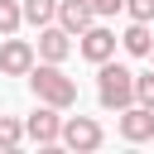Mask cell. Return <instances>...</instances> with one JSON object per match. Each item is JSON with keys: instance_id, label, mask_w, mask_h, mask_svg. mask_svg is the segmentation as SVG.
Wrapping results in <instances>:
<instances>
[{"instance_id": "cell-1", "label": "cell", "mask_w": 154, "mask_h": 154, "mask_svg": "<svg viewBox=\"0 0 154 154\" xmlns=\"http://www.w3.org/2000/svg\"><path fill=\"white\" fill-rule=\"evenodd\" d=\"M29 91H34V101H48V106H58V111H72L77 106V82L63 72V63H34L29 67Z\"/></svg>"}, {"instance_id": "cell-2", "label": "cell", "mask_w": 154, "mask_h": 154, "mask_svg": "<svg viewBox=\"0 0 154 154\" xmlns=\"http://www.w3.org/2000/svg\"><path fill=\"white\" fill-rule=\"evenodd\" d=\"M96 101H101L106 111H125V106L135 101V72H130L125 63H116V58L96 63Z\"/></svg>"}, {"instance_id": "cell-3", "label": "cell", "mask_w": 154, "mask_h": 154, "mask_svg": "<svg viewBox=\"0 0 154 154\" xmlns=\"http://www.w3.org/2000/svg\"><path fill=\"white\" fill-rule=\"evenodd\" d=\"M58 140H63L67 149H77V154H91V149H101L106 130H101V120H91V116H67Z\"/></svg>"}, {"instance_id": "cell-4", "label": "cell", "mask_w": 154, "mask_h": 154, "mask_svg": "<svg viewBox=\"0 0 154 154\" xmlns=\"http://www.w3.org/2000/svg\"><path fill=\"white\" fill-rule=\"evenodd\" d=\"M34 63H38L34 43H29V38L5 34V43H0V77H29V67H34Z\"/></svg>"}, {"instance_id": "cell-5", "label": "cell", "mask_w": 154, "mask_h": 154, "mask_svg": "<svg viewBox=\"0 0 154 154\" xmlns=\"http://www.w3.org/2000/svg\"><path fill=\"white\" fill-rule=\"evenodd\" d=\"M116 130H120V140L144 144V140H154V111L140 106V101H130L125 111H116Z\"/></svg>"}, {"instance_id": "cell-6", "label": "cell", "mask_w": 154, "mask_h": 154, "mask_svg": "<svg viewBox=\"0 0 154 154\" xmlns=\"http://www.w3.org/2000/svg\"><path fill=\"white\" fill-rule=\"evenodd\" d=\"M116 29H106V24H87L82 34H77V53L87 58V63H106V58H116Z\"/></svg>"}, {"instance_id": "cell-7", "label": "cell", "mask_w": 154, "mask_h": 154, "mask_svg": "<svg viewBox=\"0 0 154 154\" xmlns=\"http://www.w3.org/2000/svg\"><path fill=\"white\" fill-rule=\"evenodd\" d=\"M58 135H63V111L48 106V101H38V111L24 120V140H34V144H58Z\"/></svg>"}, {"instance_id": "cell-8", "label": "cell", "mask_w": 154, "mask_h": 154, "mask_svg": "<svg viewBox=\"0 0 154 154\" xmlns=\"http://www.w3.org/2000/svg\"><path fill=\"white\" fill-rule=\"evenodd\" d=\"M34 53H38L43 63H67V53H72V34H67V29L53 19V24H43V29H38Z\"/></svg>"}, {"instance_id": "cell-9", "label": "cell", "mask_w": 154, "mask_h": 154, "mask_svg": "<svg viewBox=\"0 0 154 154\" xmlns=\"http://www.w3.org/2000/svg\"><path fill=\"white\" fill-rule=\"evenodd\" d=\"M72 38L87 29V24H96V10H91V0H58V14H53Z\"/></svg>"}, {"instance_id": "cell-10", "label": "cell", "mask_w": 154, "mask_h": 154, "mask_svg": "<svg viewBox=\"0 0 154 154\" xmlns=\"http://www.w3.org/2000/svg\"><path fill=\"white\" fill-rule=\"evenodd\" d=\"M120 48H125V53H135V58H149V48H154V34H149V24L130 19V29L120 34Z\"/></svg>"}, {"instance_id": "cell-11", "label": "cell", "mask_w": 154, "mask_h": 154, "mask_svg": "<svg viewBox=\"0 0 154 154\" xmlns=\"http://www.w3.org/2000/svg\"><path fill=\"white\" fill-rule=\"evenodd\" d=\"M19 10H24V24L43 29V24H53V14H58V0H19Z\"/></svg>"}, {"instance_id": "cell-12", "label": "cell", "mask_w": 154, "mask_h": 154, "mask_svg": "<svg viewBox=\"0 0 154 154\" xmlns=\"http://www.w3.org/2000/svg\"><path fill=\"white\" fill-rule=\"evenodd\" d=\"M24 144V120L19 116H0V149H19Z\"/></svg>"}, {"instance_id": "cell-13", "label": "cell", "mask_w": 154, "mask_h": 154, "mask_svg": "<svg viewBox=\"0 0 154 154\" xmlns=\"http://www.w3.org/2000/svg\"><path fill=\"white\" fill-rule=\"evenodd\" d=\"M19 24H24L19 0H0V38H5V34H19Z\"/></svg>"}, {"instance_id": "cell-14", "label": "cell", "mask_w": 154, "mask_h": 154, "mask_svg": "<svg viewBox=\"0 0 154 154\" xmlns=\"http://www.w3.org/2000/svg\"><path fill=\"white\" fill-rule=\"evenodd\" d=\"M135 101L154 111V67L149 72H135Z\"/></svg>"}, {"instance_id": "cell-15", "label": "cell", "mask_w": 154, "mask_h": 154, "mask_svg": "<svg viewBox=\"0 0 154 154\" xmlns=\"http://www.w3.org/2000/svg\"><path fill=\"white\" fill-rule=\"evenodd\" d=\"M125 14L140 24H154V0H125Z\"/></svg>"}, {"instance_id": "cell-16", "label": "cell", "mask_w": 154, "mask_h": 154, "mask_svg": "<svg viewBox=\"0 0 154 154\" xmlns=\"http://www.w3.org/2000/svg\"><path fill=\"white\" fill-rule=\"evenodd\" d=\"M91 10H96V19H111V14L125 10V0H91Z\"/></svg>"}, {"instance_id": "cell-17", "label": "cell", "mask_w": 154, "mask_h": 154, "mask_svg": "<svg viewBox=\"0 0 154 154\" xmlns=\"http://www.w3.org/2000/svg\"><path fill=\"white\" fill-rule=\"evenodd\" d=\"M149 58H154V48H149Z\"/></svg>"}]
</instances>
